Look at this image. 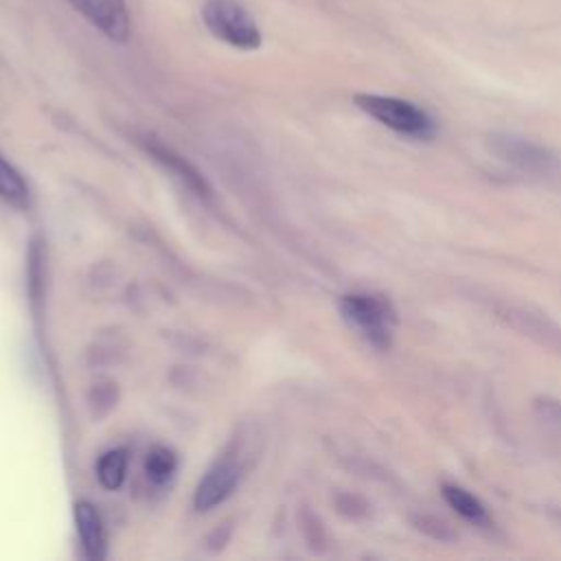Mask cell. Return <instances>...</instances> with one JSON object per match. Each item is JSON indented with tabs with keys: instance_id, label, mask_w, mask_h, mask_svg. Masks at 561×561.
I'll list each match as a JSON object with an SVG mask.
<instances>
[{
	"instance_id": "obj_1",
	"label": "cell",
	"mask_w": 561,
	"mask_h": 561,
	"mask_svg": "<svg viewBox=\"0 0 561 561\" xmlns=\"http://www.w3.org/2000/svg\"><path fill=\"white\" fill-rule=\"evenodd\" d=\"M342 320L373 348L386 351L392 344L399 324L392 302L381 294H346L337 302Z\"/></svg>"
},
{
	"instance_id": "obj_2",
	"label": "cell",
	"mask_w": 561,
	"mask_h": 561,
	"mask_svg": "<svg viewBox=\"0 0 561 561\" xmlns=\"http://www.w3.org/2000/svg\"><path fill=\"white\" fill-rule=\"evenodd\" d=\"M355 105L370 118L401 136L414 140H430L436 136V121L412 101L362 92L355 94Z\"/></svg>"
},
{
	"instance_id": "obj_3",
	"label": "cell",
	"mask_w": 561,
	"mask_h": 561,
	"mask_svg": "<svg viewBox=\"0 0 561 561\" xmlns=\"http://www.w3.org/2000/svg\"><path fill=\"white\" fill-rule=\"evenodd\" d=\"M486 145H489V151L497 160H502L524 173L550 175V173L559 171V167H561L559 156L550 147H546L537 140L524 138L519 134L495 131L486 138Z\"/></svg>"
},
{
	"instance_id": "obj_4",
	"label": "cell",
	"mask_w": 561,
	"mask_h": 561,
	"mask_svg": "<svg viewBox=\"0 0 561 561\" xmlns=\"http://www.w3.org/2000/svg\"><path fill=\"white\" fill-rule=\"evenodd\" d=\"M202 18L208 31L226 44L243 50L261 46V33L252 15L234 0H206Z\"/></svg>"
},
{
	"instance_id": "obj_5",
	"label": "cell",
	"mask_w": 561,
	"mask_h": 561,
	"mask_svg": "<svg viewBox=\"0 0 561 561\" xmlns=\"http://www.w3.org/2000/svg\"><path fill=\"white\" fill-rule=\"evenodd\" d=\"M92 26L114 42L129 37V15L125 0H68Z\"/></svg>"
},
{
	"instance_id": "obj_6",
	"label": "cell",
	"mask_w": 561,
	"mask_h": 561,
	"mask_svg": "<svg viewBox=\"0 0 561 561\" xmlns=\"http://www.w3.org/2000/svg\"><path fill=\"white\" fill-rule=\"evenodd\" d=\"M241 478V469L234 460L230 458H221L217 460L199 480L195 495H193V504L197 511H210L217 504H221L239 484Z\"/></svg>"
},
{
	"instance_id": "obj_7",
	"label": "cell",
	"mask_w": 561,
	"mask_h": 561,
	"mask_svg": "<svg viewBox=\"0 0 561 561\" xmlns=\"http://www.w3.org/2000/svg\"><path fill=\"white\" fill-rule=\"evenodd\" d=\"M75 524L77 533L81 537L83 550L90 559H103L105 557V528L103 519L94 504L90 502H77L75 504Z\"/></svg>"
},
{
	"instance_id": "obj_8",
	"label": "cell",
	"mask_w": 561,
	"mask_h": 561,
	"mask_svg": "<svg viewBox=\"0 0 561 561\" xmlns=\"http://www.w3.org/2000/svg\"><path fill=\"white\" fill-rule=\"evenodd\" d=\"M440 495L447 502V506L454 508L462 519H467L476 526H484V528L491 524V515H489L486 506L482 504V500L476 497L471 491L462 489L460 484L443 482Z\"/></svg>"
},
{
	"instance_id": "obj_9",
	"label": "cell",
	"mask_w": 561,
	"mask_h": 561,
	"mask_svg": "<svg viewBox=\"0 0 561 561\" xmlns=\"http://www.w3.org/2000/svg\"><path fill=\"white\" fill-rule=\"evenodd\" d=\"M175 469H178V458L169 447L158 445L147 451L145 473L151 484H156V486L167 484L175 476Z\"/></svg>"
},
{
	"instance_id": "obj_10",
	"label": "cell",
	"mask_w": 561,
	"mask_h": 561,
	"mask_svg": "<svg viewBox=\"0 0 561 561\" xmlns=\"http://www.w3.org/2000/svg\"><path fill=\"white\" fill-rule=\"evenodd\" d=\"M125 471H127V449H123V447L105 451L96 462L99 482L110 491H114L123 484Z\"/></svg>"
},
{
	"instance_id": "obj_11",
	"label": "cell",
	"mask_w": 561,
	"mask_h": 561,
	"mask_svg": "<svg viewBox=\"0 0 561 561\" xmlns=\"http://www.w3.org/2000/svg\"><path fill=\"white\" fill-rule=\"evenodd\" d=\"M149 149H151V153H153L164 167H169L173 173H178V178H182L188 188H193L197 195H208V186H206L204 178H202L191 164H186L180 156H175V153H171L169 149L158 147V145H151Z\"/></svg>"
},
{
	"instance_id": "obj_12",
	"label": "cell",
	"mask_w": 561,
	"mask_h": 561,
	"mask_svg": "<svg viewBox=\"0 0 561 561\" xmlns=\"http://www.w3.org/2000/svg\"><path fill=\"white\" fill-rule=\"evenodd\" d=\"M0 197L13 206L28 202V186L22 175L0 156Z\"/></svg>"
}]
</instances>
